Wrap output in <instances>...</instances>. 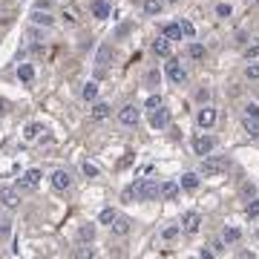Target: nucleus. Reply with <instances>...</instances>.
I'll return each instance as SVG.
<instances>
[{
    "instance_id": "nucleus-1",
    "label": "nucleus",
    "mask_w": 259,
    "mask_h": 259,
    "mask_svg": "<svg viewBox=\"0 0 259 259\" xmlns=\"http://www.w3.org/2000/svg\"><path fill=\"white\" fill-rule=\"evenodd\" d=\"M159 193H162V185H159V182H153V179H138L135 185H130L127 190H124V199L153 202V199H159Z\"/></svg>"
},
{
    "instance_id": "nucleus-2",
    "label": "nucleus",
    "mask_w": 259,
    "mask_h": 259,
    "mask_svg": "<svg viewBox=\"0 0 259 259\" xmlns=\"http://www.w3.org/2000/svg\"><path fill=\"white\" fill-rule=\"evenodd\" d=\"M225 170H227L225 156H204V159H202V167H199V176L213 179V176H222Z\"/></svg>"
},
{
    "instance_id": "nucleus-3",
    "label": "nucleus",
    "mask_w": 259,
    "mask_h": 259,
    "mask_svg": "<svg viewBox=\"0 0 259 259\" xmlns=\"http://www.w3.org/2000/svg\"><path fill=\"white\" fill-rule=\"evenodd\" d=\"M164 72H167V78H170V84H173V87H185V84H187V69L182 66V61L170 58L167 66H164Z\"/></svg>"
},
{
    "instance_id": "nucleus-4",
    "label": "nucleus",
    "mask_w": 259,
    "mask_h": 259,
    "mask_svg": "<svg viewBox=\"0 0 259 259\" xmlns=\"http://www.w3.org/2000/svg\"><path fill=\"white\" fill-rule=\"evenodd\" d=\"M141 121V110L135 107V104H124L121 110H118V124L121 127H135Z\"/></svg>"
},
{
    "instance_id": "nucleus-5",
    "label": "nucleus",
    "mask_w": 259,
    "mask_h": 259,
    "mask_svg": "<svg viewBox=\"0 0 259 259\" xmlns=\"http://www.w3.org/2000/svg\"><path fill=\"white\" fill-rule=\"evenodd\" d=\"M196 124H199V130H204V132H207V130L216 124V107L204 104V107H202V110L196 112Z\"/></svg>"
},
{
    "instance_id": "nucleus-6",
    "label": "nucleus",
    "mask_w": 259,
    "mask_h": 259,
    "mask_svg": "<svg viewBox=\"0 0 259 259\" xmlns=\"http://www.w3.org/2000/svg\"><path fill=\"white\" fill-rule=\"evenodd\" d=\"M213 147H216V138H213V135H204V132H202V135H196L193 138V153L196 156H202V159L210 156Z\"/></svg>"
},
{
    "instance_id": "nucleus-7",
    "label": "nucleus",
    "mask_w": 259,
    "mask_h": 259,
    "mask_svg": "<svg viewBox=\"0 0 259 259\" xmlns=\"http://www.w3.org/2000/svg\"><path fill=\"white\" fill-rule=\"evenodd\" d=\"M40 179H43V173L40 170H26L20 179H18V190H37V185H40Z\"/></svg>"
},
{
    "instance_id": "nucleus-8",
    "label": "nucleus",
    "mask_w": 259,
    "mask_h": 259,
    "mask_svg": "<svg viewBox=\"0 0 259 259\" xmlns=\"http://www.w3.org/2000/svg\"><path fill=\"white\" fill-rule=\"evenodd\" d=\"M49 182H52V190H55V193H66V190L72 187V176H69V170H55V173L49 176Z\"/></svg>"
},
{
    "instance_id": "nucleus-9",
    "label": "nucleus",
    "mask_w": 259,
    "mask_h": 259,
    "mask_svg": "<svg viewBox=\"0 0 259 259\" xmlns=\"http://www.w3.org/2000/svg\"><path fill=\"white\" fill-rule=\"evenodd\" d=\"M0 204H3L6 210H18V207H20V190H15V187H0Z\"/></svg>"
},
{
    "instance_id": "nucleus-10",
    "label": "nucleus",
    "mask_w": 259,
    "mask_h": 259,
    "mask_svg": "<svg viewBox=\"0 0 259 259\" xmlns=\"http://www.w3.org/2000/svg\"><path fill=\"white\" fill-rule=\"evenodd\" d=\"M199 227H202V216H199V210H187V213H182V230L196 233Z\"/></svg>"
},
{
    "instance_id": "nucleus-11",
    "label": "nucleus",
    "mask_w": 259,
    "mask_h": 259,
    "mask_svg": "<svg viewBox=\"0 0 259 259\" xmlns=\"http://www.w3.org/2000/svg\"><path fill=\"white\" fill-rule=\"evenodd\" d=\"M167 124H170V112L159 104V107L153 110V115H150V127H153V130H164Z\"/></svg>"
},
{
    "instance_id": "nucleus-12",
    "label": "nucleus",
    "mask_w": 259,
    "mask_h": 259,
    "mask_svg": "<svg viewBox=\"0 0 259 259\" xmlns=\"http://www.w3.org/2000/svg\"><path fill=\"white\" fill-rule=\"evenodd\" d=\"M110 115H112V107L107 101H98V104H92V110H90V118L92 121H107Z\"/></svg>"
},
{
    "instance_id": "nucleus-13",
    "label": "nucleus",
    "mask_w": 259,
    "mask_h": 259,
    "mask_svg": "<svg viewBox=\"0 0 259 259\" xmlns=\"http://www.w3.org/2000/svg\"><path fill=\"white\" fill-rule=\"evenodd\" d=\"M32 23L35 26H52L55 23V18L43 9V6H35V12H32Z\"/></svg>"
},
{
    "instance_id": "nucleus-14",
    "label": "nucleus",
    "mask_w": 259,
    "mask_h": 259,
    "mask_svg": "<svg viewBox=\"0 0 259 259\" xmlns=\"http://www.w3.org/2000/svg\"><path fill=\"white\" fill-rule=\"evenodd\" d=\"M179 190H182V185H179V182H164L162 185V199L164 202H176V199H179Z\"/></svg>"
},
{
    "instance_id": "nucleus-15",
    "label": "nucleus",
    "mask_w": 259,
    "mask_h": 259,
    "mask_svg": "<svg viewBox=\"0 0 259 259\" xmlns=\"http://www.w3.org/2000/svg\"><path fill=\"white\" fill-rule=\"evenodd\" d=\"M110 230H112L115 236H127V233H130V219H127V216H115V219H112V225H110Z\"/></svg>"
},
{
    "instance_id": "nucleus-16",
    "label": "nucleus",
    "mask_w": 259,
    "mask_h": 259,
    "mask_svg": "<svg viewBox=\"0 0 259 259\" xmlns=\"http://www.w3.org/2000/svg\"><path fill=\"white\" fill-rule=\"evenodd\" d=\"M153 52L159 55V58H170V37H156L153 40Z\"/></svg>"
},
{
    "instance_id": "nucleus-17",
    "label": "nucleus",
    "mask_w": 259,
    "mask_h": 259,
    "mask_svg": "<svg viewBox=\"0 0 259 259\" xmlns=\"http://www.w3.org/2000/svg\"><path fill=\"white\" fill-rule=\"evenodd\" d=\"M242 130L251 135V138H259V118H251V115H242Z\"/></svg>"
},
{
    "instance_id": "nucleus-18",
    "label": "nucleus",
    "mask_w": 259,
    "mask_h": 259,
    "mask_svg": "<svg viewBox=\"0 0 259 259\" xmlns=\"http://www.w3.org/2000/svg\"><path fill=\"white\" fill-rule=\"evenodd\" d=\"M18 78H20V84H32L35 81V66L32 64H20L18 66Z\"/></svg>"
},
{
    "instance_id": "nucleus-19",
    "label": "nucleus",
    "mask_w": 259,
    "mask_h": 259,
    "mask_svg": "<svg viewBox=\"0 0 259 259\" xmlns=\"http://www.w3.org/2000/svg\"><path fill=\"white\" fill-rule=\"evenodd\" d=\"M222 239H225V245H236V242L242 239V230L230 225V227H225V230H222Z\"/></svg>"
},
{
    "instance_id": "nucleus-20",
    "label": "nucleus",
    "mask_w": 259,
    "mask_h": 259,
    "mask_svg": "<svg viewBox=\"0 0 259 259\" xmlns=\"http://www.w3.org/2000/svg\"><path fill=\"white\" fill-rule=\"evenodd\" d=\"M40 132H43V127H40L37 121H32V124H26V127H23V138H26V141H37V138H40Z\"/></svg>"
},
{
    "instance_id": "nucleus-21",
    "label": "nucleus",
    "mask_w": 259,
    "mask_h": 259,
    "mask_svg": "<svg viewBox=\"0 0 259 259\" xmlns=\"http://www.w3.org/2000/svg\"><path fill=\"white\" fill-rule=\"evenodd\" d=\"M92 18H98V20L110 18V3H104V0H95V3H92Z\"/></svg>"
},
{
    "instance_id": "nucleus-22",
    "label": "nucleus",
    "mask_w": 259,
    "mask_h": 259,
    "mask_svg": "<svg viewBox=\"0 0 259 259\" xmlns=\"http://www.w3.org/2000/svg\"><path fill=\"white\" fill-rule=\"evenodd\" d=\"M95 239V225H81L78 227V242H92Z\"/></svg>"
},
{
    "instance_id": "nucleus-23",
    "label": "nucleus",
    "mask_w": 259,
    "mask_h": 259,
    "mask_svg": "<svg viewBox=\"0 0 259 259\" xmlns=\"http://www.w3.org/2000/svg\"><path fill=\"white\" fill-rule=\"evenodd\" d=\"M179 185H182L185 190H196V187H199V173H185Z\"/></svg>"
},
{
    "instance_id": "nucleus-24",
    "label": "nucleus",
    "mask_w": 259,
    "mask_h": 259,
    "mask_svg": "<svg viewBox=\"0 0 259 259\" xmlns=\"http://www.w3.org/2000/svg\"><path fill=\"white\" fill-rule=\"evenodd\" d=\"M162 9H164V3H162V0H144V12H147L150 18L162 15Z\"/></svg>"
},
{
    "instance_id": "nucleus-25",
    "label": "nucleus",
    "mask_w": 259,
    "mask_h": 259,
    "mask_svg": "<svg viewBox=\"0 0 259 259\" xmlns=\"http://www.w3.org/2000/svg\"><path fill=\"white\" fill-rule=\"evenodd\" d=\"M245 81H251V84L259 81V61H251V64L245 66Z\"/></svg>"
},
{
    "instance_id": "nucleus-26",
    "label": "nucleus",
    "mask_w": 259,
    "mask_h": 259,
    "mask_svg": "<svg viewBox=\"0 0 259 259\" xmlns=\"http://www.w3.org/2000/svg\"><path fill=\"white\" fill-rule=\"evenodd\" d=\"M164 37H170V40H182L185 35H182V26L179 23H167L164 26Z\"/></svg>"
},
{
    "instance_id": "nucleus-27",
    "label": "nucleus",
    "mask_w": 259,
    "mask_h": 259,
    "mask_svg": "<svg viewBox=\"0 0 259 259\" xmlns=\"http://www.w3.org/2000/svg\"><path fill=\"white\" fill-rule=\"evenodd\" d=\"M81 173H84L87 179H98V176H101L98 164H92V162H81Z\"/></svg>"
},
{
    "instance_id": "nucleus-28",
    "label": "nucleus",
    "mask_w": 259,
    "mask_h": 259,
    "mask_svg": "<svg viewBox=\"0 0 259 259\" xmlns=\"http://www.w3.org/2000/svg\"><path fill=\"white\" fill-rule=\"evenodd\" d=\"M187 55H190L193 61H202V58L207 55V49H204L202 43H190V46H187Z\"/></svg>"
},
{
    "instance_id": "nucleus-29",
    "label": "nucleus",
    "mask_w": 259,
    "mask_h": 259,
    "mask_svg": "<svg viewBox=\"0 0 259 259\" xmlns=\"http://www.w3.org/2000/svg\"><path fill=\"white\" fill-rule=\"evenodd\" d=\"M81 95L87 98V101H95V98H98V84H95V81H90V84H84V90H81Z\"/></svg>"
},
{
    "instance_id": "nucleus-30",
    "label": "nucleus",
    "mask_w": 259,
    "mask_h": 259,
    "mask_svg": "<svg viewBox=\"0 0 259 259\" xmlns=\"http://www.w3.org/2000/svg\"><path fill=\"white\" fill-rule=\"evenodd\" d=\"M115 216H118V213H115L112 207H104V210L98 213V222H101V225H112V219H115Z\"/></svg>"
},
{
    "instance_id": "nucleus-31",
    "label": "nucleus",
    "mask_w": 259,
    "mask_h": 259,
    "mask_svg": "<svg viewBox=\"0 0 259 259\" xmlns=\"http://www.w3.org/2000/svg\"><path fill=\"white\" fill-rule=\"evenodd\" d=\"M230 15H233V6H230V3H216V18L227 20Z\"/></svg>"
},
{
    "instance_id": "nucleus-32",
    "label": "nucleus",
    "mask_w": 259,
    "mask_h": 259,
    "mask_svg": "<svg viewBox=\"0 0 259 259\" xmlns=\"http://www.w3.org/2000/svg\"><path fill=\"white\" fill-rule=\"evenodd\" d=\"M179 233H182V225H170V227H164V230H162V239L170 242V239H176Z\"/></svg>"
},
{
    "instance_id": "nucleus-33",
    "label": "nucleus",
    "mask_w": 259,
    "mask_h": 259,
    "mask_svg": "<svg viewBox=\"0 0 259 259\" xmlns=\"http://www.w3.org/2000/svg\"><path fill=\"white\" fill-rule=\"evenodd\" d=\"M179 26H182V35H185L187 40H193V37H196V26H193V23H190V20H182Z\"/></svg>"
},
{
    "instance_id": "nucleus-34",
    "label": "nucleus",
    "mask_w": 259,
    "mask_h": 259,
    "mask_svg": "<svg viewBox=\"0 0 259 259\" xmlns=\"http://www.w3.org/2000/svg\"><path fill=\"white\" fill-rule=\"evenodd\" d=\"M245 213H248V219H257V216H259V199H251V202H248Z\"/></svg>"
},
{
    "instance_id": "nucleus-35",
    "label": "nucleus",
    "mask_w": 259,
    "mask_h": 259,
    "mask_svg": "<svg viewBox=\"0 0 259 259\" xmlns=\"http://www.w3.org/2000/svg\"><path fill=\"white\" fill-rule=\"evenodd\" d=\"M242 115H251V118H259V107H257V104H245Z\"/></svg>"
},
{
    "instance_id": "nucleus-36",
    "label": "nucleus",
    "mask_w": 259,
    "mask_h": 259,
    "mask_svg": "<svg viewBox=\"0 0 259 259\" xmlns=\"http://www.w3.org/2000/svg\"><path fill=\"white\" fill-rule=\"evenodd\" d=\"M9 233H12V222L9 219H0V239H6Z\"/></svg>"
},
{
    "instance_id": "nucleus-37",
    "label": "nucleus",
    "mask_w": 259,
    "mask_h": 259,
    "mask_svg": "<svg viewBox=\"0 0 259 259\" xmlns=\"http://www.w3.org/2000/svg\"><path fill=\"white\" fill-rule=\"evenodd\" d=\"M61 18H64V20H66V23H69V26H75V23H78V15H75L72 9H69V12H64Z\"/></svg>"
},
{
    "instance_id": "nucleus-38",
    "label": "nucleus",
    "mask_w": 259,
    "mask_h": 259,
    "mask_svg": "<svg viewBox=\"0 0 259 259\" xmlns=\"http://www.w3.org/2000/svg\"><path fill=\"white\" fill-rule=\"evenodd\" d=\"M245 58H248V61H257L259 58V46H248V49H245Z\"/></svg>"
},
{
    "instance_id": "nucleus-39",
    "label": "nucleus",
    "mask_w": 259,
    "mask_h": 259,
    "mask_svg": "<svg viewBox=\"0 0 259 259\" xmlns=\"http://www.w3.org/2000/svg\"><path fill=\"white\" fill-rule=\"evenodd\" d=\"M159 104H162V98H159V95H150V98H147V104H144V107H147V110H156Z\"/></svg>"
},
{
    "instance_id": "nucleus-40",
    "label": "nucleus",
    "mask_w": 259,
    "mask_h": 259,
    "mask_svg": "<svg viewBox=\"0 0 259 259\" xmlns=\"http://www.w3.org/2000/svg\"><path fill=\"white\" fill-rule=\"evenodd\" d=\"M242 196H248V199H254V196H257V187H254V185H245V187H242Z\"/></svg>"
},
{
    "instance_id": "nucleus-41",
    "label": "nucleus",
    "mask_w": 259,
    "mask_h": 259,
    "mask_svg": "<svg viewBox=\"0 0 259 259\" xmlns=\"http://www.w3.org/2000/svg\"><path fill=\"white\" fill-rule=\"evenodd\" d=\"M75 257H95V251L92 248H84V251H75Z\"/></svg>"
},
{
    "instance_id": "nucleus-42",
    "label": "nucleus",
    "mask_w": 259,
    "mask_h": 259,
    "mask_svg": "<svg viewBox=\"0 0 259 259\" xmlns=\"http://www.w3.org/2000/svg\"><path fill=\"white\" fill-rule=\"evenodd\" d=\"M196 98H199V101H204V104H207V98H210V92H207V90H199V92H196Z\"/></svg>"
},
{
    "instance_id": "nucleus-43",
    "label": "nucleus",
    "mask_w": 259,
    "mask_h": 259,
    "mask_svg": "<svg viewBox=\"0 0 259 259\" xmlns=\"http://www.w3.org/2000/svg\"><path fill=\"white\" fill-rule=\"evenodd\" d=\"M167 3H176V0H167Z\"/></svg>"
},
{
    "instance_id": "nucleus-44",
    "label": "nucleus",
    "mask_w": 259,
    "mask_h": 259,
    "mask_svg": "<svg viewBox=\"0 0 259 259\" xmlns=\"http://www.w3.org/2000/svg\"><path fill=\"white\" fill-rule=\"evenodd\" d=\"M61 3H64V0H61Z\"/></svg>"
}]
</instances>
